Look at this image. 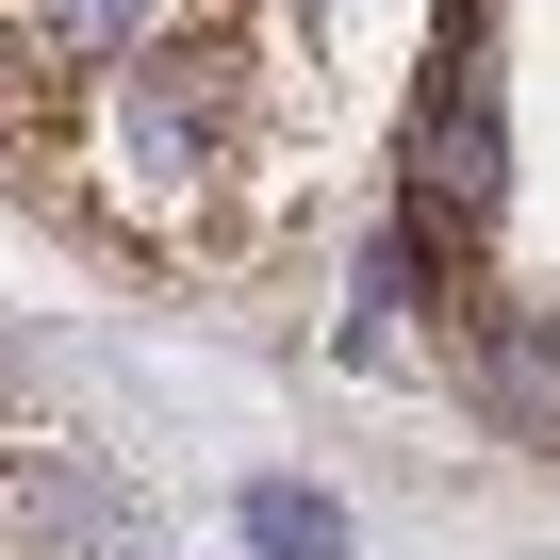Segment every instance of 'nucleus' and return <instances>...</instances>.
Returning a JSON list of instances; mask_svg holds the SVG:
<instances>
[{"mask_svg":"<svg viewBox=\"0 0 560 560\" xmlns=\"http://www.w3.org/2000/svg\"><path fill=\"white\" fill-rule=\"evenodd\" d=\"M247 544H264V560H330L347 527H330V494H314V478H264V494H247Z\"/></svg>","mask_w":560,"mask_h":560,"instance_id":"f257e3e1","label":"nucleus"}]
</instances>
